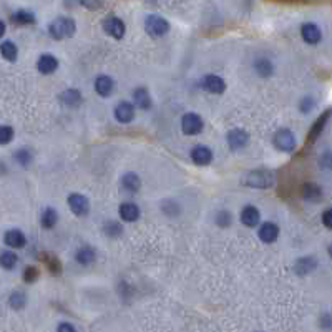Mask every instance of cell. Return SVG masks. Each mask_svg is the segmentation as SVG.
<instances>
[{"instance_id":"obj_24","label":"cell","mask_w":332,"mask_h":332,"mask_svg":"<svg viewBox=\"0 0 332 332\" xmlns=\"http://www.w3.org/2000/svg\"><path fill=\"white\" fill-rule=\"evenodd\" d=\"M57 221H58V215L53 208H46L42 212V226H43V228L50 229L57 224Z\"/></svg>"},{"instance_id":"obj_32","label":"cell","mask_w":332,"mask_h":332,"mask_svg":"<svg viewBox=\"0 0 332 332\" xmlns=\"http://www.w3.org/2000/svg\"><path fill=\"white\" fill-rule=\"evenodd\" d=\"M12 138H13V130H12V126L4 125L2 128H0V143L7 145L9 141H12Z\"/></svg>"},{"instance_id":"obj_17","label":"cell","mask_w":332,"mask_h":332,"mask_svg":"<svg viewBox=\"0 0 332 332\" xmlns=\"http://www.w3.org/2000/svg\"><path fill=\"white\" fill-rule=\"evenodd\" d=\"M5 244L10 248H23L25 246V236L22 231L18 229H10L5 232Z\"/></svg>"},{"instance_id":"obj_30","label":"cell","mask_w":332,"mask_h":332,"mask_svg":"<svg viewBox=\"0 0 332 332\" xmlns=\"http://www.w3.org/2000/svg\"><path fill=\"white\" fill-rule=\"evenodd\" d=\"M9 302L13 309H20V307H23L25 302H27V297L22 294V292H13V294L10 296L9 299Z\"/></svg>"},{"instance_id":"obj_36","label":"cell","mask_w":332,"mask_h":332,"mask_svg":"<svg viewBox=\"0 0 332 332\" xmlns=\"http://www.w3.org/2000/svg\"><path fill=\"white\" fill-rule=\"evenodd\" d=\"M35 277H38V271L35 268H27L23 271V279H25V281L32 282V281H35Z\"/></svg>"},{"instance_id":"obj_31","label":"cell","mask_w":332,"mask_h":332,"mask_svg":"<svg viewBox=\"0 0 332 332\" xmlns=\"http://www.w3.org/2000/svg\"><path fill=\"white\" fill-rule=\"evenodd\" d=\"M103 231H105L106 234H108L110 238H116L118 234H122L123 228H122V226H120L118 223H115V221H110V223H106V224H105Z\"/></svg>"},{"instance_id":"obj_11","label":"cell","mask_w":332,"mask_h":332,"mask_svg":"<svg viewBox=\"0 0 332 332\" xmlns=\"http://www.w3.org/2000/svg\"><path fill=\"white\" fill-rule=\"evenodd\" d=\"M191 159L199 166L209 164L212 159V153L209 148H206V146H195V148L191 150Z\"/></svg>"},{"instance_id":"obj_35","label":"cell","mask_w":332,"mask_h":332,"mask_svg":"<svg viewBox=\"0 0 332 332\" xmlns=\"http://www.w3.org/2000/svg\"><path fill=\"white\" fill-rule=\"evenodd\" d=\"M30 159H32V156H30V153H29V151L20 150V151L17 153V161H18L20 164H29V163H30Z\"/></svg>"},{"instance_id":"obj_34","label":"cell","mask_w":332,"mask_h":332,"mask_svg":"<svg viewBox=\"0 0 332 332\" xmlns=\"http://www.w3.org/2000/svg\"><path fill=\"white\" fill-rule=\"evenodd\" d=\"M216 223L219 226H229L231 224V215L228 211H219V215L216 218Z\"/></svg>"},{"instance_id":"obj_28","label":"cell","mask_w":332,"mask_h":332,"mask_svg":"<svg viewBox=\"0 0 332 332\" xmlns=\"http://www.w3.org/2000/svg\"><path fill=\"white\" fill-rule=\"evenodd\" d=\"M18 261V257L15 252H12V251H5L4 254H2V266L5 269H12V268H15V264Z\"/></svg>"},{"instance_id":"obj_7","label":"cell","mask_w":332,"mask_h":332,"mask_svg":"<svg viewBox=\"0 0 332 332\" xmlns=\"http://www.w3.org/2000/svg\"><path fill=\"white\" fill-rule=\"evenodd\" d=\"M68 206L70 209L75 212L78 216H83L88 212V199H86L83 195H77V193H73V195L68 196Z\"/></svg>"},{"instance_id":"obj_14","label":"cell","mask_w":332,"mask_h":332,"mask_svg":"<svg viewBox=\"0 0 332 332\" xmlns=\"http://www.w3.org/2000/svg\"><path fill=\"white\" fill-rule=\"evenodd\" d=\"M277 236H279V228L274 223H264L259 228V238L264 243H274Z\"/></svg>"},{"instance_id":"obj_33","label":"cell","mask_w":332,"mask_h":332,"mask_svg":"<svg viewBox=\"0 0 332 332\" xmlns=\"http://www.w3.org/2000/svg\"><path fill=\"white\" fill-rule=\"evenodd\" d=\"M327 116H329V111L324 113V115L321 116V120H319V122L314 125V128H312V133H311V139H314L316 136L321 135V130H322V126H324V123H325V120H327Z\"/></svg>"},{"instance_id":"obj_2","label":"cell","mask_w":332,"mask_h":332,"mask_svg":"<svg viewBox=\"0 0 332 332\" xmlns=\"http://www.w3.org/2000/svg\"><path fill=\"white\" fill-rule=\"evenodd\" d=\"M75 29H77L75 20H72L68 17H60L50 23L49 32L55 40H65V38H70L75 33Z\"/></svg>"},{"instance_id":"obj_6","label":"cell","mask_w":332,"mask_h":332,"mask_svg":"<svg viewBox=\"0 0 332 332\" xmlns=\"http://www.w3.org/2000/svg\"><path fill=\"white\" fill-rule=\"evenodd\" d=\"M103 29L113 38H118L120 40V38H123V35H125V23H123V20L118 18V17L106 18L105 22H103Z\"/></svg>"},{"instance_id":"obj_3","label":"cell","mask_w":332,"mask_h":332,"mask_svg":"<svg viewBox=\"0 0 332 332\" xmlns=\"http://www.w3.org/2000/svg\"><path fill=\"white\" fill-rule=\"evenodd\" d=\"M145 29L151 37H163L164 33H168L170 23H168V20L159 15H150V17H146Z\"/></svg>"},{"instance_id":"obj_13","label":"cell","mask_w":332,"mask_h":332,"mask_svg":"<svg viewBox=\"0 0 332 332\" xmlns=\"http://www.w3.org/2000/svg\"><path fill=\"white\" fill-rule=\"evenodd\" d=\"M248 138H249L248 133L244 130H231L228 135V143L232 150H239V148H243V146H246Z\"/></svg>"},{"instance_id":"obj_22","label":"cell","mask_w":332,"mask_h":332,"mask_svg":"<svg viewBox=\"0 0 332 332\" xmlns=\"http://www.w3.org/2000/svg\"><path fill=\"white\" fill-rule=\"evenodd\" d=\"M133 100H135V105L143 110H148L151 106V97L145 88H136L133 93Z\"/></svg>"},{"instance_id":"obj_18","label":"cell","mask_w":332,"mask_h":332,"mask_svg":"<svg viewBox=\"0 0 332 332\" xmlns=\"http://www.w3.org/2000/svg\"><path fill=\"white\" fill-rule=\"evenodd\" d=\"M95 90L100 97H108L113 90V80L106 75H100L95 80Z\"/></svg>"},{"instance_id":"obj_20","label":"cell","mask_w":332,"mask_h":332,"mask_svg":"<svg viewBox=\"0 0 332 332\" xmlns=\"http://www.w3.org/2000/svg\"><path fill=\"white\" fill-rule=\"evenodd\" d=\"M122 186L125 191L128 193H135L139 189V186H141V179H139L135 173H128V175H125L122 178Z\"/></svg>"},{"instance_id":"obj_8","label":"cell","mask_w":332,"mask_h":332,"mask_svg":"<svg viewBox=\"0 0 332 332\" xmlns=\"http://www.w3.org/2000/svg\"><path fill=\"white\" fill-rule=\"evenodd\" d=\"M301 35H302V38H304L307 43L314 45V43H319V42H321V38H322V32H321V29H319V27H317L316 23L307 22V23H304V25H302V29H301Z\"/></svg>"},{"instance_id":"obj_9","label":"cell","mask_w":332,"mask_h":332,"mask_svg":"<svg viewBox=\"0 0 332 332\" xmlns=\"http://www.w3.org/2000/svg\"><path fill=\"white\" fill-rule=\"evenodd\" d=\"M203 88L209 93H215V95H219V93H223L226 85H224V80L218 75H206L203 78Z\"/></svg>"},{"instance_id":"obj_4","label":"cell","mask_w":332,"mask_h":332,"mask_svg":"<svg viewBox=\"0 0 332 332\" xmlns=\"http://www.w3.org/2000/svg\"><path fill=\"white\" fill-rule=\"evenodd\" d=\"M203 126V120L196 113H186L181 120V128L186 135H198V133H201Z\"/></svg>"},{"instance_id":"obj_38","label":"cell","mask_w":332,"mask_h":332,"mask_svg":"<svg viewBox=\"0 0 332 332\" xmlns=\"http://www.w3.org/2000/svg\"><path fill=\"white\" fill-rule=\"evenodd\" d=\"M322 223L325 228L332 229V209H325L324 215H322Z\"/></svg>"},{"instance_id":"obj_5","label":"cell","mask_w":332,"mask_h":332,"mask_svg":"<svg viewBox=\"0 0 332 332\" xmlns=\"http://www.w3.org/2000/svg\"><path fill=\"white\" fill-rule=\"evenodd\" d=\"M274 146L281 151H292L296 148V136L289 130H279L274 135Z\"/></svg>"},{"instance_id":"obj_25","label":"cell","mask_w":332,"mask_h":332,"mask_svg":"<svg viewBox=\"0 0 332 332\" xmlns=\"http://www.w3.org/2000/svg\"><path fill=\"white\" fill-rule=\"evenodd\" d=\"M2 57L5 60H9V62H15L17 60V55H18V50H17V45L12 43V42H4L2 43Z\"/></svg>"},{"instance_id":"obj_23","label":"cell","mask_w":332,"mask_h":332,"mask_svg":"<svg viewBox=\"0 0 332 332\" xmlns=\"http://www.w3.org/2000/svg\"><path fill=\"white\" fill-rule=\"evenodd\" d=\"M10 18L18 25H29V23L35 22V17H33V13L29 10H17Z\"/></svg>"},{"instance_id":"obj_19","label":"cell","mask_w":332,"mask_h":332,"mask_svg":"<svg viewBox=\"0 0 332 332\" xmlns=\"http://www.w3.org/2000/svg\"><path fill=\"white\" fill-rule=\"evenodd\" d=\"M302 196L304 199H307V201H321L322 189L314 183H307V184H304V188H302Z\"/></svg>"},{"instance_id":"obj_40","label":"cell","mask_w":332,"mask_h":332,"mask_svg":"<svg viewBox=\"0 0 332 332\" xmlns=\"http://www.w3.org/2000/svg\"><path fill=\"white\" fill-rule=\"evenodd\" d=\"M330 254H332V248H330Z\"/></svg>"},{"instance_id":"obj_37","label":"cell","mask_w":332,"mask_h":332,"mask_svg":"<svg viewBox=\"0 0 332 332\" xmlns=\"http://www.w3.org/2000/svg\"><path fill=\"white\" fill-rule=\"evenodd\" d=\"M321 163L324 168H327V170H332V150L327 151V153H324L322 158H321Z\"/></svg>"},{"instance_id":"obj_29","label":"cell","mask_w":332,"mask_h":332,"mask_svg":"<svg viewBox=\"0 0 332 332\" xmlns=\"http://www.w3.org/2000/svg\"><path fill=\"white\" fill-rule=\"evenodd\" d=\"M256 70L261 77H269L272 73V65L269 60H257L256 62Z\"/></svg>"},{"instance_id":"obj_10","label":"cell","mask_w":332,"mask_h":332,"mask_svg":"<svg viewBox=\"0 0 332 332\" xmlns=\"http://www.w3.org/2000/svg\"><path fill=\"white\" fill-rule=\"evenodd\" d=\"M115 118L122 123H130L135 118V105L130 102H122L115 108Z\"/></svg>"},{"instance_id":"obj_21","label":"cell","mask_w":332,"mask_h":332,"mask_svg":"<svg viewBox=\"0 0 332 332\" xmlns=\"http://www.w3.org/2000/svg\"><path fill=\"white\" fill-rule=\"evenodd\" d=\"M75 259H77V261H78L80 264L88 266V264H91V263L97 259L95 249H93V248H88V246H83V248H80V249H78Z\"/></svg>"},{"instance_id":"obj_12","label":"cell","mask_w":332,"mask_h":332,"mask_svg":"<svg viewBox=\"0 0 332 332\" xmlns=\"http://www.w3.org/2000/svg\"><path fill=\"white\" fill-rule=\"evenodd\" d=\"M58 66V60L53 55H42L37 62V68L40 73L43 75H49V73H53Z\"/></svg>"},{"instance_id":"obj_1","label":"cell","mask_w":332,"mask_h":332,"mask_svg":"<svg viewBox=\"0 0 332 332\" xmlns=\"http://www.w3.org/2000/svg\"><path fill=\"white\" fill-rule=\"evenodd\" d=\"M243 183L252 188H269L274 184V175L268 170H252L243 176Z\"/></svg>"},{"instance_id":"obj_16","label":"cell","mask_w":332,"mask_h":332,"mask_svg":"<svg viewBox=\"0 0 332 332\" xmlns=\"http://www.w3.org/2000/svg\"><path fill=\"white\" fill-rule=\"evenodd\" d=\"M120 216H122L123 221L133 223L139 218V208L135 203H123L120 206Z\"/></svg>"},{"instance_id":"obj_27","label":"cell","mask_w":332,"mask_h":332,"mask_svg":"<svg viewBox=\"0 0 332 332\" xmlns=\"http://www.w3.org/2000/svg\"><path fill=\"white\" fill-rule=\"evenodd\" d=\"M62 100H63L65 105L75 106L82 102V95H80L78 90H66L65 93H62Z\"/></svg>"},{"instance_id":"obj_39","label":"cell","mask_w":332,"mask_h":332,"mask_svg":"<svg viewBox=\"0 0 332 332\" xmlns=\"http://www.w3.org/2000/svg\"><path fill=\"white\" fill-rule=\"evenodd\" d=\"M57 332H77V330H75V327H73L72 324H68V322H63V324H60V325H58Z\"/></svg>"},{"instance_id":"obj_15","label":"cell","mask_w":332,"mask_h":332,"mask_svg":"<svg viewBox=\"0 0 332 332\" xmlns=\"http://www.w3.org/2000/svg\"><path fill=\"white\" fill-rule=\"evenodd\" d=\"M259 219L261 216H259V211L254 206H246L241 212V223L248 228H254L256 224H259Z\"/></svg>"},{"instance_id":"obj_26","label":"cell","mask_w":332,"mask_h":332,"mask_svg":"<svg viewBox=\"0 0 332 332\" xmlns=\"http://www.w3.org/2000/svg\"><path fill=\"white\" fill-rule=\"evenodd\" d=\"M316 259H312V257H304L301 259V261H297L296 264V271H297V274H307V272H311L312 269L316 268Z\"/></svg>"}]
</instances>
